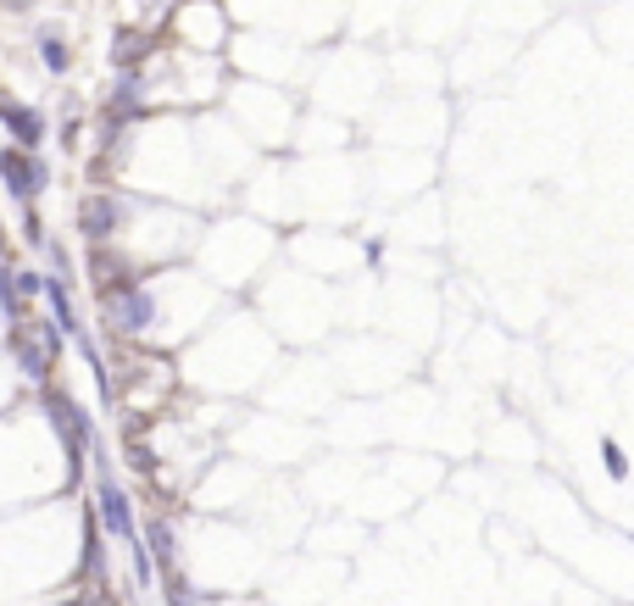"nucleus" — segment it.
Returning a JSON list of instances; mask_svg holds the SVG:
<instances>
[{"label":"nucleus","instance_id":"13","mask_svg":"<svg viewBox=\"0 0 634 606\" xmlns=\"http://www.w3.org/2000/svg\"><path fill=\"white\" fill-rule=\"evenodd\" d=\"M256 473L240 462V457H223V462H212L201 479H196V490H190V501L201 506V512H223V517H234V512H245V506H256Z\"/></svg>","mask_w":634,"mask_h":606},{"label":"nucleus","instance_id":"10","mask_svg":"<svg viewBox=\"0 0 634 606\" xmlns=\"http://www.w3.org/2000/svg\"><path fill=\"white\" fill-rule=\"evenodd\" d=\"M89 468H96V495H89V506H96L107 540H118V546L145 540V529H140V501H134V490L118 479V468H112V457H107L101 446H96V457H89Z\"/></svg>","mask_w":634,"mask_h":606},{"label":"nucleus","instance_id":"7","mask_svg":"<svg viewBox=\"0 0 634 606\" xmlns=\"http://www.w3.org/2000/svg\"><path fill=\"white\" fill-rule=\"evenodd\" d=\"M312 50L290 34H267V29H240L229 45V72L251 83H279V90H301L312 78Z\"/></svg>","mask_w":634,"mask_h":606},{"label":"nucleus","instance_id":"9","mask_svg":"<svg viewBox=\"0 0 634 606\" xmlns=\"http://www.w3.org/2000/svg\"><path fill=\"white\" fill-rule=\"evenodd\" d=\"M129 212H134V190L112 184V179H96L89 190H78V239L84 250H112L129 228Z\"/></svg>","mask_w":634,"mask_h":606},{"label":"nucleus","instance_id":"3","mask_svg":"<svg viewBox=\"0 0 634 606\" xmlns=\"http://www.w3.org/2000/svg\"><path fill=\"white\" fill-rule=\"evenodd\" d=\"M274 256H279L274 223H262V217L229 206V212H212V217H207L201 245H196V256H190V268L234 301V295H245V290H256V284L267 279Z\"/></svg>","mask_w":634,"mask_h":606},{"label":"nucleus","instance_id":"18","mask_svg":"<svg viewBox=\"0 0 634 606\" xmlns=\"http://www.w3.org/2000/svg\"><path fill=\"white\" fill-rule=\"evenodd\" d=\"M362 256H368V262L379 268V262H385V239H362Z\"/></svg>","mask_w":634,"mask_h":606},{"label":"nucleus","instance_id":"8","mask_svg":"<svg viewBox=\"0 0 634 606\" xmlns=\"http://www.w3.org/2000/svg\"><path fill=\"white\" fill-rule=\"evenodd\" d=\"M234 34H240V23H234V12H229V0H178L162 40L178 45V50H196V56L229 61Z\"/></svg>","mask_w":634,"mask_h":606},{"label":"nucleus","instance_id":"12","mask_svg":"<svg viewBox=\"0 0 634 606\" xmlns=\"http://www.w3.org/2000/svg\"><path fill=\"white\" fill-rule=\"evenodd\" d=\"M340 7V0H334ZM229 12L240 29H267V34H290V40H323V18L307 7V0H229Z\"/></svg>","mask_w":634,"mask_h":606},{"label":"nucleus","instance_id":"5","mask_svg":"<svg viewBox=\"0 0 634 606\" xmlns=\"http://www.w3.org/2000/svg\"><path fill=\"white\" fill-rule=\"evenodd\" d=\"M201 228L207 217L190 212V206H173V201H145L134 195V212H129V228L123 239L112 245L129 268H178V262H190L196 245H201Z\"/></svg>","mask_w":634,"mask_h":606},{"label":"nucleus","instance_id":"6","mask_svg":"<svg viewBox=\"0 0 634 606\" xmlns=\"http://www.w3.org/2000/svg\"><path fill=\"white\" fill-rule=\"evenodd\" d=\"M262 156H290L296 145V128H301V96L296 90H279V83H251V78H234L229 96L218 106Z\"/></svg>","mask_w":634,"mask_h":606},{"label":"nucleus","instance_id":"2","mask_svg":"<svg viewBox=\"0 0 634 606\" xmlns=\"http://www.w3.org/2000/svg\"><path fill=\"white\" fill-rule=\"evenodd\" d=\"M267 368H274V334H267V323L245 306H229L185 351V373L201 390H218V395L251 390L256 379H267Z\"/></svg>","mask_w":634,"mask_h":606},{"label":"nucleus","instance_id":"11","mask_svg":"<svg viewBox=\"0 0 634 606\" xmlns=\"http://www.w3.org/2000/svg\"><path fill=\"white\" fill-rule=\"evenodd\" d=\"M40 417H45V428L62 440V457H67V468L78 473L84 468V457H96V423H89V412H84V401L73 395V390H62V384H45L40 390Z\"/></svg>","mask_w":634,"mask_h":606},{"label":"nucleus","instance_id":"14","mask_svg":"<svg viewBox=\"0 0 634 606\" xmlns=\"http://www.w3.org/2000/svg\"><path fill=\"white\" fill-rule=\"evenodd\" d=\"M0 195L18 212L40 206L51 195V161L40 150H23V145H0Z\"/></svg>","mask_w":634,"mask_h":606},{"label":"nucleus","instance_id":"17","mask_svg":"<svg viewBox=\"0 0 634 606\" xmlns=\"http://www.w3.org/2000/svg\"><path fill=\"white\" fill-rule=\"evenodd\" d=\"M601 468H607L612 484H629V451H623L612 435H601Z\"/></svg>","mask_w":634,"mask_h":606},{"label":"nucleus","instance_id":"15","mask_svg":"<svg viewBox=\"0 0 634 606\" xmlns=\"http://www.w3.org/2000/svg\"><path fill=\"white\" fill-rule=\"evenodd\" d=\"M0 128H7V145H23V150H40L51 139V117L12 90H0Z\"/></svg>","mask_w":634,"mask_h":606},{"label":"nucleus","instance_id":"4","mask_svg":"<svg viewBox=\"0 0 634 606\" xmlns=\"http://www.w3.org/2000/svg\"><path fill=\"white\" fill-rule=\"evenodd\" d=\"M140 78H145L151 117H201V112H218L223 96H229V83H234L229 61L178 50L167 40L151 45V56L140 61Z\"/></svg>","mask_w":634,"mask_h":606},{"label":"nucleus","instance_id":"16","mask_svg":"<svg viewBox=\"0 0 634 606\" xmlns=\"http://www.w3.org/2000/svg\"><path fill=\"white\" fill-rule=\"evenodd\" d=\"M29 50H34V67H40L45 78H67V72H73V61H78V50H73V34H67L62 23H34V34H29Z\"/></svg>","mask_w":634,"mask_h":606},{"label":"nucleus","instance_id":"1","mask_svg":"<svg viewBox=\"0 0 634 606\" xmlns=\"http://www.w3.org/2000/svg\"><path fill=\"white\" fill-rule=\"evenodd\" d=\"M223 312H229V295L207 284L190 262L96 284V317L107 339L129 345V351H162V357L190 351Z\"/></svg>","mask_w":634,"mask_h":606}]
</instances>
